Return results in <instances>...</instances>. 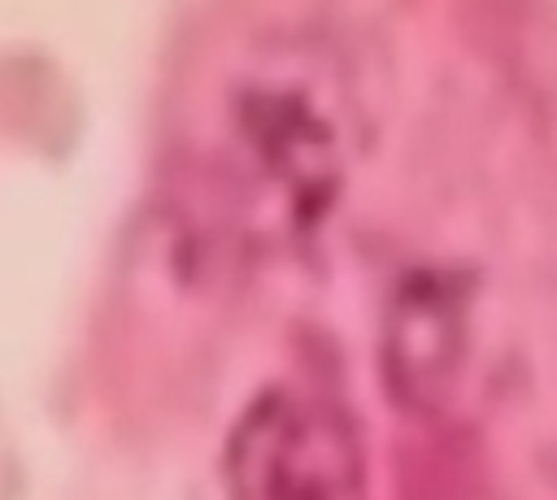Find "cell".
Instances as JSON below:
<instances>
[{
    "label": "cell",
    "mask_w": 557,
    "mask_h": 500,
    "mask_svg": "<svg viewBox=\"0 0 557 500\" xmlns=\"http://www.w3.org/2000/svg\"><path fill=\"white\" fill-rule=\"evenodd\" d=\"M231 500H366L361 448L339 404L278 387L235 426L226 448Z\"/></svg>",
    "instance_id": "cell-1"
}]
</instances>
